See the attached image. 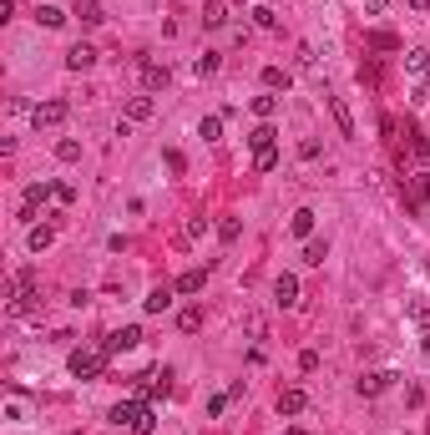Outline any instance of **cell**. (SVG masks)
I'll return each mask as SVG.
<instances>
[{"mask_svg": "<svg viewBox=\"0 0 430 435\" xmlns=\"http://www.w3.org/2000/svg\"><path fill=\"white\" fill-rule=\"evenodd\" d=\"M359 86H370V92L380 86V66H375V61H364V66H359Z\"/></svg>", "mask_w": 430, "mask_h": 435, "instance_id": "obj_38", "label": "cell"}, {"mask_svg": "<svg viewBox=\"0 0 430 435\" xmlns=\"http://www.w3.org/2000/svg\"><path fill=\"white\" fill-rule=\"evenodd\" d=\"M289 435H304V430H289Z\"/></svg>", "mask_w": 430, "mask_h": 435, "instance_id": "obj_46", "label": "cell"}, {"mask_svg": "<svg viewBox=\"0 0 430 435\" xmlns=\"http://www.w3.org/2000/svg\"><path fill=\"white\" fill-rule=\"evenodd\" d=\"M309 405V395L299 385H289V390H278V415H299V410Z\"/></svg>", "mask_w": 430, "mask_h": 435, "instance_id": "obj_14", "label": "cell"}, {"mask_svg": "<svg viewBox=\"0 0 430 435\" xmlns=\"http://www.w3.org/2000/svg\"><path fill=\"white\" fill-rule=\"evenodd\" d=\"M299 66H304L309 76H319V51L314 46H299Z\"/></svg>", "mask_w": 430, "mask_h": 435, "instance_id": "obj_36", "label": "cell"}, {"mask_svg": "<svg viewBox=\"0 0 430 435\" xmlns=\"http://www.w3.org/2000/svg\"><path fill=\"white\" fill-rule=\"evenodd\" d=\"M203 284H208V269H187V273H182L172 289H178L182 299H192V294H203Z\"/></svg>", "mask_w": 430, "mask_h": 435, "instance_id": "obj_18", "label": "cell"}, {"mask_svg": "<svg viewBox=\"0 0 430 435\" xmlns=\"http://www.w3.org/2000/svg\"><path fill=\"white\" fill-rule=\"evenodd\" d=\"M289 66H264V92H289Z\"/></svg>", "mask_w": 430, "mask_h": 435, "instance_id": "obj_25", "label": "cell"}, {"mask_svg": "<svg viewBox=\"0 0 430 435\" xmlns=\"http://www.w3.org/2000/svg\"><path fill=\"white\" fill-rule=\"evenodd\" d=\"M46 203H56V183H31L26 187V208L36 213V208H46Z\"/></svg>", "mask_w": 430, "mask_h": 435, "instance_id": "obj_19", "label": "cell"}, {"mask_svg": "<svg viewBox=\"0 0 430 435\" xmlns=\"http://www.w3.org/2000/svg\"><path fill=\"white\" fill-rule=\"evenodd\" d=\"M364 10H370V15H385V10H390V0H364Z\"/></svg>", "mask_w": 430, "mask_h": 435, "instance_id": "obj_43", "label": "cell"}, {"mask_svg": "<svg viewBox=\"0 0 430 435\" xmlns=\"http://www.w3.org/2000/svg\"><path fill=\"white\" fill-rule=\"evenodd\" d=\"M324 101H329V117L339 127V137H354V117H350V106H344V97H329L324 92Z\"/></svg>", "mask_w": 430, "mask_h": 435, "instance_id": "obj_10", "label": "cell"}, {"mask_svg": "<svg viewBox=\"0 0 430 435\" xmlns=\"http://www.w3.org/2000/svg\"><path fill=\"white\" fill-rule=\"evenodd\" d=\"M56 203L71 208V203H76V187H71V183H56Z\"/></svg>", "mask_w": 430, "mask_h": 435, "instance_id": "obj_39", "label": "cell"}, {"mask_svg": "<svg viewBox=\"0 0 430 435\" xmlns=\"http://www.w3.org/2000/svg\"><path fill=\"white\" fill-rule=\"evenodd\" d=\"M248 106H253V117H258V122H273V117H278V92H264V97H253Z\"/></svg>", "mask_w": 430, "mask_h": 435, "instance_id": "obj_21", "label": "cell"}, {"mask_svg": "<svg viewBox=\"0 0 430 435\" xmlns=\"http://www.w3.org/2000/svg\"><path fill=\"white\" fill-rule=\"evenodd\" d=\"M425 435H430V430H425Z\"/></svg>", "mask_w": 430, "mask_h": 435, "instance_id": "obj_47", "label": "cell"}, {"mask_svg": "<svg viewBox=\"0 0 430 435\" xmlns=\"http://www.w3.org/2000/svg\"><path fill=\"white\" fill-rule=\"evenodd\" d=\"M66 66H71V71H92V66H96V46H86V41H81V46H71V51H66Z\"/></svg>", "mask_w": 430, "mask_h": 435, "instance_id": "obj_17", "label": "cell"}, {"mask_svg": "<svg viewBox=\"0 0 430 435\" xmlns=\"http://www.w3.org/2000/svg\"><path fill=\"white\" fill-rule=\"evenodd\" d=\"M364 41H370L375 51H400V36H390V31H370Z\"/></svg>", "mask_w": 430, "mask_h": 435, "instance_id": "obj_30", "label": "cell"}, {"mask_svg": "<svg viewBox=\"0 0 430 435\" xmlns=\"http://www.w3.org/2000/svg\"><path fill=\"white\" fill-rule=\"evenodd\" d=\"M430 198V172L415 167V172H405V208H410V218L420 213V203Z\"/></svg>", "mask_w": 430, "mask_h": 435, "instance_id": "obj_4", "label": "cell"}, {"mask_svg": "<svg viewBox=\"0 0 430 435\" xmlns=\"http://www.w3.org/2000/svg\"><path fill=\"white\" fill-rule=\"evenodd\" d=\"M228 400H233V395H213V400H208V415H223Z\"/></svg>", "mask_w": 430, "mask_h": 435, "instance_id": "obj_41", "label": "cell"}, {"mask_svg": "<svg viewBox=\"0 0 430 435\" xmlns=\"http://www.w3.org/2000/svg\"><path fill=\"white\" fill-rule=\"evenodd\" d=\"M178 329H182V334H198V329H203V309H198V304H187V309L178 314Z\"/></svg>", "mask_w": 430, "mask_h": 435, "instance_id": "obj_27", "label": "cell"}, {"mask_svg": "<svg viewBox=\"0 0 430 435\" xmlns=\"http://www.w3.org/2000/svg\"><path fill=\"white\" fill-rule=\"evenodd\" d=\"M278 167V142H253V172H273Z\"/></svg>", "mask_w": 430, "mask_h": 435, "instance_id": "obj_15", "label": "cell"}, {"mask_svg": "<svg viewBox=\"0 0 430 435\" xmlns=\"http://www.w3.org/2000/svg\"><path fill=\"white\" fill-rule=\"evenodd\" d=\"M172 299H178V289H172V284H157L152 294L142 299V309H147V314H162V309H172Z\"/></svg>", "mask_w": 430, "mask_h": 435, "instance_id": "obj_13", "label": "cell"}, {"mask_svg": "<svg viewBox=\"0 0 430 435\" xmlns=\"http://www.w3.org/2000/svg\"><path fill=\"white\" fill-rule=\"evenodd\" d=\"M390 385H395L390 369H370V375H359V395H385Z\"/></svg>", "mask_w": 430, "mask_h": 435, "instance_id": "obj_11", "label": "cell"}, {"mask_svg": "<svg viewBox=\"0 0 430 435\" xmlns=\"http://www.w3.org/2000/svg\"><path fill=\"white\" fill-rule=\"evenodd\" d=\"M71 15L81 20V26H101V20H106V15H101V6H96V0H76V6H71Z\"/></svg>", "mask_w": 430, "mask_h": 435, "instance_id": "obj_24", "label": "cell"}, {"mask_svg": "<svg viewBox=\"0 0 430 435\" xmlns=\"http://www.w3.org/2000/svg\"><path fill=\"white\" fill-rule=\"evenodd\" d=\"M203 26H208V31L228 26V6H223V0H203Z\"/></svg>", "mask_w": 430, "mask_h": 435, "instance_id": "obj_22", "label": "cell"}, {"mask_svg": "<svg viewBox=\"0 0 430 435\" xmlns=\"http://www.w3.org/2000/svg\"><path fill=\"white\" fill-rule=\"evenodd\" d=\"M314 218H319L314 208H299V213L289 218V233H294V238H314Z\"/></svg>", "mask_w": 430, "mask_h": 435, "instance_id": "obj_20", "label": "cell"}, {"mask_svg": "<svg viewBox=\"0 0 430 435\" xmlns=\"http://www.w3.org/2000/svg\"><path fill=\"white\" fill-rule=\"evenodd\" d=\"M299 369H304V375H309V369H319V355H314V350H304V355H299Z\"/></svg>", "mask_w": 430, "mask_h": 435, "instance_id": "obj_42", "label": "cell"}, {"mask_svg": "<svg viewBox=\"0 0 430 435\" xmlns=\"http://www.w3.org/2000/svg\"><path fill=\"white\" fill-rule=\"evenodd\" d=\"M167 380H172L167 369H152V375H137V400H147V405H152L157 395H167V390H172Z\"/></svg>", "mask_w": 430, "mask_h": 435, "instance_id": "obj_6", "label": "cell"}, {"mask_svg": "<svg viewBox=\"0 0 430 435\" xmlns=\"http://www.w3.org/2000/svg\"><path fill=\"white\" fill-rule=\"evenodd\" d=\"M405 6H410V10H430V0H405Z\"/></svg>", "mask_w": 430, "mask_h": 435, "instance_id": "obj_44", "label": "cell"}, {"mask_svg": "<svg viewBox=\"0 0 430 435\" xmlns=\"http://www.w3.org/2000/svg\"><path fill=\"white\" fill-rule=\"evenodd\" d=\"M243 334H248V339H264V334H268V319H264V314H243Z\"/></svg>", "mask_w": 430, "mask_h": 435, "instance_id": "obj_32", "label": "cell"}, {"mask_svg": "<svg viewBox=\"0 0 430 435\" xmlns=\"http://www.w3.org/2000/svg\"><path fill=\"white\" fill-rule=\"evenodd\" d=\"M192 71L198 76H218V51H203L198 61H192Z\"/></svg>", "mask_w": 430, "mask_h": 435, "instance_id": "obj_33", "label": "cell"}, {"mask_svg": "<svg viewBox=\"0 0 430 435\" xmlns=\"http://www.w3.org/2000/svg\"><path fill=\"white\" fill-rule=\"evenodd\" d=\"M162 157H167V167H172V172H182V167H187V162H182V152H178V147H167V152H162Z\"/></svg>", "mask_w": 430, "mask_h": 435, "instance_id": "obj_40", "label": "cell"}, {"mask_svg": "<svg viewBox=\"0 0 430 435\" xmlns=\"http://www.w3.org/2000/svg\"><path fill=\"white\" fill-rule=\"evenodd\" d=\"M56 157H61V162H76V157H81V142L61 137V142H56Z\"/></svg>", "mask_w": 430, "mask_h": 435, "instance_id": "obj_35", "label": "cell"}, {"mask_svg": "<svg viewBox=\"0 0 430 435\" xmlns=\"http://www.w3.org/2000/svg\"><path fill=\"white\" fill-rule=\"evenodd\" d=\"M112 425H127L132 435H152L157 430V415H152V405H147V400H122L112 410Z\"/></svg>", "mask_w": 430, "mask_h": 435, "instance_id": "obj_1", "label": "cell"}, {"mask_svg": "<svg viewBox=\"0 0 430 435\" xmlns=\"http://www.w3.org/2000/svg\"><path fill=\"white\" fill-rule=\"evenodd\" d=\"M106 359H112L106 350H76V355H71V375H76V380H101Z\"/></svg>", "mask_w": 430, "mask_h": 435, "instance_id": "obj_3", "label": "cell"}, {"mask_svg": "<svg viewBox=\"0 0 430 435\" xmlns=\"http://www.w3.org/2000/svg\"><path fill=\"white\" fill-rule=\"evenodd\" d=\"M420 344H425V359H430V334H425V339H420Z\"/></svg>", "mask_w": 430, "mask_h": 435, "instance_id": "obj_45", "label": "cell"}, {"mask_svg": "<svg viewBox=\"0 0 430 435\" xmlns=\"http://www.w3.org/2000/svg\"><path fill=\"white\" fill-rule=\"evenodd\" d=\"M405 76L425 86V81H430V51H420V46H415V51H405Z\"/></svg>", "mask_w": 430, "mask_h": 435, "instance_id": "obj_9", "label": "cell"}, {"mask_svg": "<svg viewBox=\"0 0 430 435\" xmlns=\"http://www.w3.org/2000/svg\"><path fill=\"white\" fill-rule=\"evenodd\" d=\"M51 238H56V228H51V223H41V228H31V233H26V243H31V253H41V248H51Z\"/></svg>", "mask_w": 430, "mask_h": 435, "instance_id": "obj_28", "label": "cell"}, {"mask_svg": "<svg viewBox=\"0 0 430 435\" xmlns=\"http://www.w3.org/2000/svg\"><path fill=\"white\" fill-rule=\"evenodd\" d=\"M152 112H157V101L152 97H127V122H152Z\"/></svg>", "mask_w": 430, "mask_h": 435, "instance_id": "obj_16", "label": "cell"}, {"mask_svg": "<svg viewBox=\"0 0 430 435\" xmlns=\"http://www.w3.org/2000/svg\"><path fill=\"white\" fill-rule=\"evenodd\" d=\"M273 299H278V309H294V304H299V278H294V273H278Z\"/></svg>", "mask_w": 430, "mask_h": 435, "instance_id": "obj_12", "label": "cell"}, {"mask_svg": "<svg viewBox=\"0 0 430 435\" xmlns=\"http://www.w3.org/2000/svg\"><path fill=\"white\" fill-rule=\"evenodd\" d=\"M137 71H142V86H147V92H162V86L172 81L167 66H162V61H152V56H137Z\"/></svg>", "mask_w": 430, "mask_h": 435, "instance_id": "obj_7", "label": "cell"}, {"mask_svg": "<svg viewBox=\"0 0 430 435\" xmlns=\"http://www.w3.org/2000/svg\"><path fill=\"white\" fill-rule=\"evenodd\" d=\"M405 137H410V157L425 162V157H430V137L420 132V127H405Z\"/></svg>", "mask_w": 430, "mask_h": 435, "instance_id": "obj_26", "label": "cell"}, {"mask_svg": "<svg viewBox=\"0 0 430 435\" xmlns=\"http://www.w3.org/2000/svg\"><path fill=\"white\" fill-rule=\"evenodd\" d=\"M137 344H142V329H137V324H127V329L106 334V344H101V350H106V355H122V350H137Z\"/></svg>", "mask_w": 430, "mask_h": 435, "instance_id": "obj_8", "label": "cell"}, {"mask_svg": "<svg viewBox=\"0 0 430 435\" xmlns=\"http://www.w3.org/2000/svg\"><path fill=\"white\" fill-rule=\"evenodd\" d=\"M198 137H203V142H218V137H223V117H203V122H198Z\"/></svg>", "mask_w": 430, "mask_h": 435, "instance_id": "obj_31", "label": "cell"}, {"mask_svg": "<svg viewBox=\"0 0 430 435\" xmlns=\"http://www.w3.org/2000/svg\"><path fill=\"white\" fill-rule=\"evenodd\" d=\"M238 233H243V223H238V218H223V223H218V238H223V243H233Z\"/></svg>", "mask_w": 430, "mask_h": 435, "instance_id": "obj_37", "label": "cell"}, {"mask_svg": "<svg viewBox=\"0 0 430 435\" xmlns=\"http://www.w3.org/2000/svg\"><path fill=\"white\" fill-rule=\"evenodd\" d=\"M66 112H71V106L61 101V97H51V101H41L36 112H31V122H36V132H41V127H61V122H66Z\"/></svg>", "mask_w": 430, "mask_h": 435, "instance_id": "obj_5", "label": "cell"}, {"mask_svg": "<svg viewBox=\"0 0 430 435\" xmlns=\"http://www.w3.org/2000/svg\"><path fill=\"white\" fill-rule=\"evenodd\" d=\"M324 258H329V243H324V238H309V243H304V264H324Z\"/></svg>", "mask_w": 430, "mask_h": 435, "instance_id": "obj_29", "label": "cell"}, {"mask_svg": "<svg viewBox=\"0 0 430 435\" xmlns=\"http://www.w3.org/2000/svg\"><path fill=\"white\" fill-rule=\"evenodd\" d=\"M41 304H46V299H41V289H36V273L20 269L15 273V294H10V314H36Z\"/></svg>", "mask_w": 430, "mask_h": 435, "instance_id": "obj_2", "label": "cell"}, {"mask_svg": "<svg viewBox=\"0 0 430 435\" xmlns=\"http://www.w3.org/2000/svg\"><path fill=\"white\" fill-rule=\"evenodd\" d=\"M253 26H258V31H278V15H273L268 6H258V10H253Z\"/></svg>", "mask_w": 430, "mask_h": 435, "instance_id": "obj_34", "label": "cell"}, {"mask_svg": "<svg viewBox=\"0 0 430 435\" xmlns=\"http://www.w3.org/2000/svg\"><path fill=\"white\" fill-rule=\"evenodd\" d=\"M36 20H41L46 31H61V26H66V10H61V6H46V0H41V6H36Z\"/></svg>", "mask_w": 430, "mask_h": 435, "instance_id": "obj_23", "label": "cell"}]
</instances>
